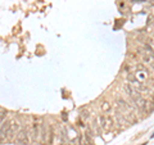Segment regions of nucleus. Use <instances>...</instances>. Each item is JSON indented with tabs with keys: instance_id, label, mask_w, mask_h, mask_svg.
I'll return each instance as SVG.
<instances>
[{
	"instance_id": "obj_1",
	"label": "nucleus",
	"mask_w": 154,
	"mask_h": 145,
	"mask_svg": "<svg viewBox=\"0 0 154 145\" xmlns=\"http://www.w3.org/2000/svg\"><path fill=\"white\" fill-rule=\"evenodd\" d=\"M16 143L23 144V145L28 144V132H27L26 128L18 130V132L16 134Z\"/></svg>"
},
{
	"instance_id": "obj_2",
	"label": "nucleus",
	"mask_w": 154,
	"mask_h": 145,
	"mask_svg": "<svg viewBox=\"0 0 154 145\" xmlns=\"http://www.w3.org/2000/svg\"><path fill=\"white\" fill-rule=\"evenodd\" d=\"M123 89H125V91H126V94L130 96V98H131V100H135V99H137V98H140V96H141V94L139 93L136 89L132 88L131 84H125Z\"/></svg>"
},
{
	"instance_id": "obj_3",
	"label": "nucleus",
	"mask_w": 154,
	"mask_h": 145,
	"mask_svg": "<svg viewBox=\"0 0 154 145\" xmlns=\"http://www.w3.org/2000/svg\"><path fill=\"white\" fill-rule=\"evenodd\" d=\"M18 130H19V125L17 122H13V121H12V125H11V127H9L8 132L5 135V139L7 140H12L14 136H16V134L18 132Z\"/></svg>"
},
{
	"instance_id": "obj_4",
	"label": "nucleus",
	"mask_w": 154,
	"mask_h": 145,
	"mask_svg": "<svg viewBox=\"0 0 154 145\" xmlns=\"http://www.w3.org/2000/svg\"><path fill=\"white\" fill-rule=\"evenodd\" d=\"M31 137L32 140H37L38 137H40V125H37V123H33L32 126H31Z\"/></svg>"
},
{
	"instance_id": "obj_5",
	"label": "nucleus",
	"mask_w": 154,
	"mask_h": 145,
	"mask_svg": "<svg viewBox=\"0 0 154 145\" xmlns=\"http://www.w3.org/2000/svg\"><path fill=\"white\" fill-rule=\"evenodd\" d=\"M12 125V121H7L5 123H2V126H0V140H3L4 137H5V135L8 132L9 127H11Z\"/></svg>"
},
{
	"instance_id": "obj_6",
	"label": "nucleus",
	"mask_w": 154,
	"mask_h": 145,
	"mask_svg": "<svg viewBox=\"0 0 154 145\" xmlns=\"http://www.w3.org/2000/svg\"><path fill=\"white\" fill-rule=\"evenodd\" d=\"M99 123H100V127H102L103 130H107V116L102 114L99 117Z\"/></svg>"
},
{
	"instance_id": "obj_7",
	"label": "nucleus",
	"mask_w": 154,
	"mask_h": 145,
	"mask_svg": "<svg viewBox=\"0 0 154 145\" xmlns=\"http://www.w3.org/2000/svg\"><path fill=\"white\" fill-rule=\"evenodd\" d=\"M40 135H41V141L45 143V141H46V137H48V131H46V127H45V126H41V128H40Z\"/></svg>"
},
{
	"instance_id": "obj_8",
	"label": "nucleus",
	"mask_w": 154,
	"mask_h": 145,
	"mask_svg": "<svg viewBox=\"0 0 154 145\" xmlns=\"http://www.w3.org/2000/svg\"><path fill=\"white\" fill-rule=\"evenodd\" d=\"M110 109H112V105H110L109 101H103V103H102V110H103V112L107 113V112H109Z\"/></svg>"
},
{
	"instance_id": "obj_9",
	"label": "nucleus",
	"mask_w": 154,
	"mask_h": 145,
	"mask_svg": "<svg viewBox=\"0 0 154 145\" xmlns=\"http://www.w3.org/2000/svg\"><path fill=\"white\" fill-rule=\"evenodd\" d=\"M113 127V117H107V130H110Z\"/></svg>"
},
{
	"instance_id": "obj_10",
	"label": "nucleus",
	"mask_w": 154,
	"mask_h": 145,
	"mask_svg": "<svg viewBox=\"0 0 154 145\" xmlns=\"http://www.w3.org/2000/svg\"><path fill=\"white\" fill-rule=\"evenodd\" d=\"M7 114H8L7 110H0V125H2L4 122V119L7 118Z\"/></svg>"
}]
</instances>
